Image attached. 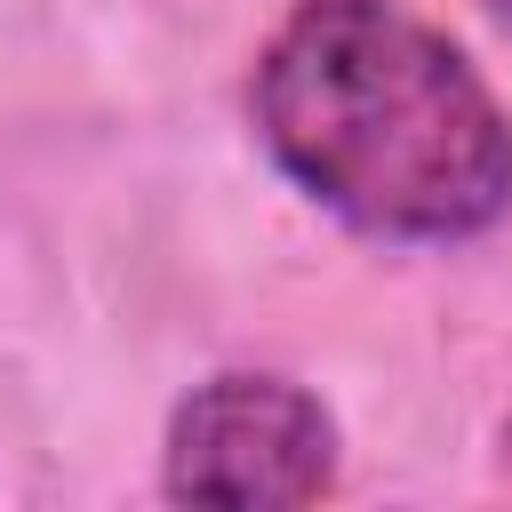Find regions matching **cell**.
I'll list each match as a JSON object with an SVG mask.
<instances>
[{
    "mask_svg": "<svg viewBox=\"0 0 512 512\" xmlns=\"http://www.w3.org/2000/svg\"><path fill=\"white\" fill-rule=\"evenodd\" d=\"M256 136L296 192L376 240L448 248L512 208V120L400 0H304L256 56Z\"/></svg>",
    "mask_w": 512,
    "mask_h": 512,
    "instance_id": "6da1fadb",
    "label": "cell"
},
{
    "mask_svg": "<svg viewBox=\"0 0 512 512\" xmlns=\"http://www.w3.org/2000/svg\"><path fill=\"white\" fill-rule=\"evenodd\" d=\"M160 480L176 504H320L336 496V416L288 376H208L168 416Z\"/></svg>",
    "mask_w": 512,
    "mask_h": 512,
    "instance_id": "7a4b0ae2",
    "label": "cell"
},
{
    "mask_svg": "<svg viewBox=\"0 0 512 512\" xmlns=\"http://www.w3.org/2000/svg\"><path fill=\"white\" fill-rule=\"evenodd\" d=\"M480 8H488V16H496V24H512V0H480Z\"/></svg>",
    "mask_w": 512,
    "mask_h": 512,
    "instance_id": "3957f363",
    "label": "cell"
},
{
    "mask_svg": "<svg viewBox=\"0 0 512 512\" xmlns=\"http://www.w3.org/2000/svg\"><path fill=\"white\" fill-rule=\"evenodd\" d=\"M504 456H512V424H504Z\"/></svg>",
    "mask_w": 512,
    "mask_h": 512,
    "instance_id": "277c9868",
    "label": "cell"
}]
</instances>
